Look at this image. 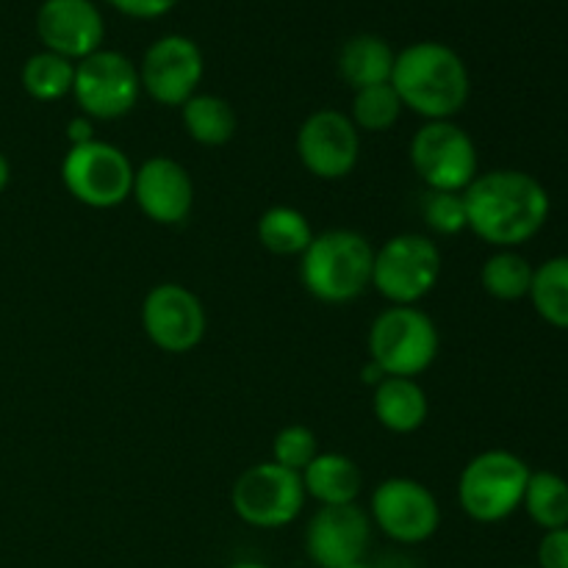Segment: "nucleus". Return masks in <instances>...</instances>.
Segmentation results:
<instances>
[{"label": "nucleus", "instance_id": "0eeeda50", "mask_svg": "<svg viewBox=\"0 0 568 568\" xmlns=\"http://www.w3.org/2000/svg\"><path fill=\"white\" fill-rule=\"evenodd\" d=\"M231 508L255 530H281L300 519L305 508L303 477L283 466L255 464L239 475L231 491Z\"/></svg>", "mask_w": 568, "mask_h": 568}, {"label": "nucleus", "instance_id": "f3484780", "mask_svg": "<svg viewBox=\"0 0 568 568\" xmlns=\"http://www.w3.org/2000/svg\"><path fill=\"white\" fill-rule=\"evenodd\" d=\"M131 197L155 225H181L194 209V181L181 161L153 155L133 172Z\"/></svg>", "mask_w": 568, "mask_h": 568}, {"label": "nucleus", "instance_id": "20e7f679", "mask_svg": "<svg viewBox=\"0 0 568 568\" xmlns=\"http://www.w3.org/2000/svg\"><path fill=\"white\" fill-rule=\"evenodd\" d=\"M530 466L508 449H486L464 466L458 477V503L471 521L497 525L521 508Z\"/></svg>", "mask_w": 568, "mask_h": 568}, {"label": "nucleus", "instance_id": "6e6552de", "mask_svg": "<svg viewBox=\"0 0 568 568\" xmlns=\"http://www.w3.org/2000/svg\"><path fill=\"white\" fill-rule=\"evenodd\" d=\"M133 172L128 153L111 142L78 144L61 161V183L78 203L89 209H116L131 197Z\"/></svg>", "mask_w": 568, "mask_h": 568}, {"label": "nucleus", "instance_id": "2f4dec72", "mask_svg": "<svg viewBox=\"0 0 568 568\" xmlns=\"http://www.w3.org/2000/svg\"><path fill=\"white\" fill-rule=\"evenodd\" d=\"M67 139H70V148H78V144L94 142L92 120H89L87 114H81V116H75V120H70V125H67Z\"/></svg>", "mask_w": 568, "mask_h": 568}, {"label": "nucleus", "instance_id": "412c9836", "mask_svg": "<svg viewBox=\"0 0 568 568\" xmlns=\"http://www.w3.org/2000/svg\"><path fill=\"white\" fill-rule=\"evenodd\" d=\"M181 122L189 139L203 148H222L239 131V116L233 105L220 94L197 92L181 105Z\"/></svg>", "mask_w": 568, "mask_h": 568}, {"label": "nucleus", "instance_id": "dca6fc26", "mask_svg": "<svg viewBox=\"0 0 568 568\" xmlns=\"http://www.w3.org/2000/svg\"><path fill=\"white\" fill-rule=\"evenodd\" d=\"M37 37L50 53L81 61L103 48L105 20L92 0H44L37 11Z\"/></svg>", "mask_w": 568, "mask_h": 568}, {"label": "nucleus", "instance_id": "f03ea898", "mask_svg": "<svg viewBox=\"0 0 568 568\" xmlns=\"http://www.w3.org/2000/svg\"><path fill=\"white\" fill-rule=\"evenodd\" d=\"M394 92L403 109L419 114L425 122L453 120L464 111L471 94L466 61L444 42H416L399 50L392 72Z\"/></svg>", "mask_w": 568, "mask_h": 568}, {"label": "nucleus", "instance_id": "f8f14e48", "mask_svg": "<svg viewBox=\"0 0 568 568\" xmlns=\"http://www.w3.org/2000/svg\"><path fill=\"white\" fill-rule=\"evenodd\" d=\"M209 316L192 288L159 283L142 303V331L150 344L170 355H186L203 342Z\"/></svg>", "mask_w": 568, "mask_h": 568}, {"label": "nucleus", "instance_id": "7ed1b4c3", "mask_svg": "<svg viewBox=\"0 0 568 568\" xmlns=\"http://www.w3.org/2000/svg\"><path fill=\"white\" fill-rule=\"evenodd\" d=\"M375 247L369 239L349 227L314 233L308 250L300 255V281L305 292L327 305L358 300L372 286Z\"/></svg>", "mask_w": 568, "mask_h": 568}, {"label": "nucleus", "instance_id": "72a5a7b5", "mask_svg": "<svg viewBox=\"0 0 568 568\" xmlns=\"http://www.w3.org/2000/svg\"><path fill=\"white\" fill-rule=\"evenodd\" d=\"M227 568H272V566L261 564V560H236V564H231Z\"/></svg>", "mask_w": 568, "mask_h": 568}, {"label": "nucleus", "instance_id": "423d86ee", "mask_svg": "<svg viewBox=\"0 0 568 568\" xmlns=\"http://www.w3.org/2000/svg\"><path fill=\"white\" fill-rule=\"evenodd\" d=\"M442 277V250L425 233H399L375 250L372 286L392 305H416Z\"/></svg>", "mask_w": 568, "mask_h": 568}, {"label": "nucleus", "instance_id": "bb28decb", "mask_svg": "<svg viewBox=\"0 0 568 568\" xmlns=\"http://www.w3.org/2000/svg\"><path fill=\"white\" fill-rule=\"evenodd\" d=\"M403 100L394 92L392 81L377 83V87L358 89L353 94V109H349V120L358 131L366 133H386L403 116Z\"/></svg>", "mask_w": 568, "mask_h": 568}, {"label": "nucleus", "instance_id": "aec40b11", "mask_svg": "<svg viewBox=\"0 0 568 568\" xmlns=\"http://www.w3.org/2000/svg\"><path fill=\"white\" fill-rule=\"evenodd\" d=\"M394 59L397 53L386 39L375 37V33H358V37L347 39L338 53V75L347 83L353 92L366 87H377V83L392 81Z\"/></svg>", "mask_w": 568, "mask_h": 568}, {"label": "nucleus", "instance_id": "a211bd4d", "mask_svg": "<svg viewBox=\"0 0 568 568\" xmlns=\"http://www.w3.org/2000/svg\"><path fill=\"white\" fill-rule=\"evenodd\" d=\"M372 410L388 433L408 436L425 425L430 403L425 388L414 377H383L372 394Z\"/></svg>", "mask_w": 568, "mask_h": 568}, {"label": "nucleus", "instance_id": "b1692460", "mask_svg": "<svg viewBox=\"0 0 568 568\" xmlns=\"http://www.w3.org/2000/svg\"><path fill=\"white\" fill-rule=\"evenodd\" d=\"M521 508L544 532L568 527V480L558 471H530Z\"/></svg>", "mask_w": 568, "mask_h": 568}, {"label": "nucleus", "instance_id": "39448f33", "mask_svg": "<svg viewBox=\"0 0 568 568\" xmlns=\"http://www.w3.org/2000/svg\"><path fill=\"white\" fill-rule=\"evenodd\" d=\"M438 327L416 305H392L369 327V361L386 377H419L438 358Z\"/></svg>", "mask_w": 568, "mask_h": 568}, {"label": "nucleus", "instance_id": "5701e85b", "mask_svg": "<svg viewBox=\"0 0 568 568\" xmlns=\"http://www.w3.org/2000/svg\"><path fill=\"white\" fill-rule=\"evenodd\" d=\"M527 297L547 325L568 331V255H555L536 266Z\"/></svg>", "mask_w": 568, "mask_h": 568}, {"label": "nucleus", "instance_id": "4468645a", "mask_svg": "<svg viewBox=\"0 0 568 568\" xmlns=\"http://www.w3.org/2000/svg\"><path fill=\"white\" fill-rule=\"evenodd\" d=\"M294 144L300 164L320 181H342L361 159V131L338 109H320L305 116Z\"/></svg>", "mask_w": 568, "mask_h": 568}, {"label": "nucleus", "instance_id": "9b49d317", "mask_svg": "<svg viewBox=\"0 0 568 568\" xmlns=\"http://www.w3.org/2000/svg\"><path fill=\"white\" fill-rule=\"evenodd\" d=\"M369 519L377 530L403 547L430 541L442 527L438 499L414 477H388L372 494Z\"/></svg>", "mask_w": 568, "mask_h": 568}, {"label": "nucleus", "instance_id": "ddd939ff", "mask_svg": "<svg viewBox=\"0 0 568 568\" xmlns=\"http://www.w3.org/2000/svg\"><path fill=\"white\" fill-rule=\"evenodd\" d=\"M205 61L197 42L181 33L161 37L144 50L142 64H139V83L142 92L159 105L181 109L189 98L197 94L203 81Z\"/></svg>", "mask_w": 568, "mask_h": 568}, {"label": "nucleus", "instance_id": "393cba45", "mask_svg": "<svg viewBox=\"0 0 568 568\" xmlns=\"http://www.w3.org/2000/svg\"><path fill=\"white\" fill-rule=\"evenodd\" d=\"M22 89L31 94L39 103H53V100L67 98L72 94V81H75V61L64 59L59 53H42L28 55L20 72Z\"/></svg>", "mask_w": 568, "mask_h": 568}, {"label": "nucleus", "instance_id": "1a4fd4ad", "mask_svg": "<svg viewBox=\"0 0 568 568\" xmlns=\"http://www.w3.org/2000/svg\"><path fill=\"white\" fill-rule=\"evenodd\" d=\"M410 164L427 189L466 192L480 175L475 139L453 120L425 122L410 139Z\"/></svg>", "mask_w": 568, "mask_h": 568}, {"label": "nucleus", "instance_id": "9d476101", "mask_svg": "<svg viewBox=\"0 0 568 568\" xmlns=\"http://www.w3.org/2000/svg\"><path fill=\"white\" fill-rule=\"evenodd\" d=\"M142 94L139 67L120 50H103L75 61L72 98L89 120H120Z\"/></svg>", "mask_w": 568, "mask_h": 568}, {"label": "nucleus", "instance_id": "a878e982", "mask_svg": "<svg viewBox=\"0 0 568 568\" xmlns=\"http://www.w3.org/2000/svg\"><path fill=\"white\" fill-rule=\"evenodd\" d=\"M532 272H536V266L521 253H516V250H497L483 264L480 283L494 300L516 303V300H525L530 294Z\"/></svg>", "mask_w": 568, "mask_h": 568}, {"label": "nucleus", "instance_id": "c756f323", "mask_svg": "<svg viewBox=\"0 0 568 568\" xmlns=\"http://www.w3.org/2000/svg\"><path fill=\"white\" fill-rule=\"evenodd\" d=\"M538 568H568V527L544 532L538 541Z\"/></svg>", "mask_w": 568, "mask_h": 568}, {"label": "nucleus", "instance_id": "2eb2a0df", "mask_svg": "<svg viewBox=\"0 0 568 568\" xmlns=\"http://www.w3.org/2000/svg\"><path fill=\"white\" fill-rule=\"evenodd\" d=\"M372 519L358 505H322L305 527V552L316 568H347L366 560Z\"/></svg>", "mask_w": 568, "mask_h": 568}, {"label": "nucleus", "instance_id": "c85d7f7f", "mask_svg": "<svg viewBox=\"0 0 568 568\" xmlns=\"http://www.w3.org/2000/svg\"><path fill=\"white\" fill-rule=\"evenodd\" d=\"M422 216H425V225L438 236H455V233L466 231L464 192L427 189L425 200H422Z\"/></svg>", "mask_w": 568, "mask_h": 568}, {"label": "nucleus", "instance_id": "f257e3e1", "mask_svg": "<svg viewBox=\"0 0 568 568\" xmlns=\"http://www.w3.org/2000/svg\"><path fill=\"white\" fill-rule=\"evenodd\" d=\"M466 227L497 250H516L547 225L552 200L544 183L521 170H491L464 192Z\"/></svg>", "mask_w": 568, "mask_h": 568}, {"label": "nucleus", "instance_id": "6ab92c4d", "mask_svg": "<svg viewBox=\"0 0 568 568\" xmlns=\"http://www.w3.org/2000/svg\"><path fill=\"white\" fill-rule=\"evenodd\" d=\"M300 477H303L305 497L316 499L320 508L322 505H353L364 486L358 464L342 453H320Z\"/></svg>", "mask_w": 568, "mask_h": 568}, {"label": "nucleus", "instance_id": "473e14b6", "mask_svg": "<svg viewBox=\"0 0 568 568\" xmlns=\"http://www.w3.org/2000/svg\"><path fill=\"white\" fill-rule=\"evenodd\" d=\"M9 181H11V164H9V159H6V155L0 153V194L6 192Z\"/></svg>", "mask_w": 568, "mask_h": 568}, {"label": "nucleus", "instance_id": "cd10ccee", "mask_svg": "<svg viewBox=\"0 0 568 568\" xmlns=\"http://www.w3.org/2000/svg\"><path fill=\"white\" fill-rule=\"evenodd\" d=\"M320 455V442H316L314 430L305 425H288L272 442V464L283 466L288 471L303 475L305 466Z\"/></svg>", "mask_w": 568, "mask_h": 568}, {"label": "nucleus", "instance_id": "f704fd0d", "mask_svg": "<svg viewBox=\"0 0 568 568\" xmlns=\"http://www.w3.org/2000/svg\"><path fill=\"white\" fill-rule=\"evenodd\" d=\"M377 568H410L408 560H386V566H377Z\"/></svg>", "mask_w": 568, "mask_h": 568}, {"label": "nucleus", "instance_id": "c9c22d12", "mask_svg": "<svg viewBox=\"0 0 568 568\" xmlns=\"http://www.w3.org/2000/svg\"><path fill=\"white\" fill-rule=\"evenodd\" d=\"M347 568H377V566H372V564H366V560H361V564H353V566H347Z\"/></svg>", "mask_w": 568, "mask_h": 568}, {"label": "nucleus", "instance_id": "e433bc0d", "mask_svg": "<svg viewBox=\"0 0 568 568\" xmlns=\"http://www.w3.org/2000/svg\"><path fill=\"white\" fill-rule=\"evenodd\" d=\"M514 568H530V566H514Z\"/></svg>", "mask_w": 568, "mask_h": 568}, {"label": "nucleus", "instance_id": "7c9ffc66", "mask_svg": "<svg viewBox=\"0 0 568 568\" xmlns=\"http://www.w3.org/2000/svg\"><path fill=\"white\" fill-rule=\"evenodd\" d=\"M105 3L133 20H155V17L170 14L181 0H105Z\"/></svg>", "mask_w": 568, "mask_h": 568}, {"label": "nucleus", "instance_id": "4be33fe9", "mask_svg": "<svg viewBox=\"0 0 568 568\" xmlns=\"http://www.w3.org/2000/svg\"><path fill=\"white\" fill-rule=\"evenodd\" d=\"M311 239H314V231H311L308 216L292 205H272L261 214L258 242L272 255H283V258L297 255L300 258L308 250Z\"/></svg>", "mask_w": 568, "mask_h": 568}]
</instances>
